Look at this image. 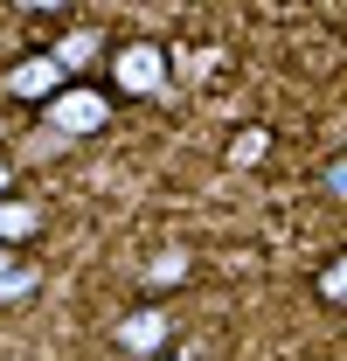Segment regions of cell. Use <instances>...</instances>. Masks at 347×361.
Listing matches in <instances>:
<instances>
[{
	"instance_id": "7a4b0ae2",
	"label": "cell",
	"mask_w": 347,
	"mask_h": 361,
	"mask_svg": "<svg viewBox=\"0 0 347 361\" xmlns=\"http://www.w3.org/2000/svg\"><path fill=\"white\" fill-rule=\"evenodd\" d=\"M111 84L126 90V97H153V90L167 84V49H153V42L111 49Z\"/></svg>"
},
{
	"instance_id": "8992f818",
	"label": "cell",
	"mask_w": 347,
	"mask_h": 361,
	"mask_svg": "<svg viewBox=\"0 0 347 361\" xmlns=\"http://www.w3.org/2000/svg\"><path fill=\"white\" fill-rule=\"evenodd\" d=\"M35 285H42V271L28 264L21 250H0V306H21Z\"/></svg>"
},
{
	"instance_id": "52a82bcc",
	"label": "cell",
	"mask_w": 347,
	"mask_h": 361,
	"mask_svg": "<svg viewBox=\"0 0 347 361\" xmlns=\"http://www.w3.org/2000/svg\"><path fill=\"white\" fill-rule=\"evenodd\" d=\"M49 56H56V70L70 77V70H84L90 56H97V35H90V28H70V35H63V42L49 49Z\"/></svg>"
},
{
	"instance_id": "277c9868",
	"label": "cell",
	"mask_w": 347,
	"mask_h": 361,
	"mask_svg": "<svg viewBox=\"0 0 347 361\" xmlns=\"http://www.w3.org/2000/svg\"><path fill=\"white\" fill-rule=\"evenodd\" d=\"M70 84V77H63V70H56V56H21V63H14V77H7V90H14V97H56V90Z\"/></svg>"
},
{
	"instance_id": "3957f363",
	"label": "cell",
	"mask_w": 347,
	"mask_h": 361,
	"mask_svg": "<svg viewBox=\"0 0 347 361\" xmlns=\"http://www.w3.org/2000/svg\"><path fill=\"white\" fill-rule=\"evenodd\" d=\"M118 348H126V355H160V348H167V313H160V306H139V313H126V326H118Z\"/></svg>"
},
{
	"instance_id": "30bf717a",
	"label": "cell",
	"mask_w": 347,
	"mask_h": 361,
	"mask_svg": "<svg viewBox=\"0 0 347 361\" xmlns=\"http://www.w3.org/2000/svg\"><path fill=\"white\" fill-rule=\"evenodd\" d=\"M319 180H327V202H341V195H347V160H327Z\"/></svg>"
},
{
	"instance_id": "ba28073f",
	"label": "cell",
	"mask_w": 347,
	"mask_h": 361,
	"mask_svg": "<svg viewBox=\"0 0 347 361\" xmlns=\"http://www.w3.org/2000/svg\"><path fill=\"white\" fill-rule=\"evenodd\" d=\"M264 146H271V133H236L229 139V167H257Z\"/></svg>"
},
{
	"instance_id": "7c38bea8",
	"label": "cell",
	"mask_w": 347,
	"mask_h": 361,
	"mask_svg": "<svg viewBox=\"0 0 347 361\" xmlns=\"http://www.w3.org/2000/svg\"><path fill=\"white\" fill-rule=\"evenodd\" d=\"M0 188H7V167H0Z\"/></svg>"
},
{
	"instance_id": "6da1fadb",
	"label": "cell",
	"mask_w": 347,
	"mask_h": 361,
	"mask_svg": "<svg viewBox=\"0 0 347 361\" xmlns=\"http://www.w3.org/2000/svg\"><path fill=\"white\" fill-rule=\"evenodd\" d=\"M111 118V104H104V90H90V84H63L56 97L42 104V126H56L63 139H84V133H97Z\"/></svg>"
},
{
	"instance_id": "5b68a950",
	"label": "cell",
	"mask_w": 347,
	"mask_h": 361,
	"mask_svg": "<svg viewBox=\"0 0 347 361\" xmlns=\"http://www.w3.org/2000/svg\"><path fill=\"white\" fill-rule=\"evenodd\" d=\"M35 229H42V209H35V202H21V195H0V250H21Z\"/></svg>"
},
{
	"instance_id": "8fae6325",
	"label": "cell",
	"mask_w": 347,
	"mask_h": 361,
	"mask_svg": "<svg viewBox=\"0 0 347 361\" xmlns=\"http://www.w3.org/2000/svg\"><path fill=\"white\" fill-rule=\"evenodd\" d=\"M181 271H188V257H160V264H153V285H174Z\"/></svg>"
},
{
	"instance_id": "9c48e42d",
	"label": "cell",
	"mask_w": 347,
	"mask_h": 361,
	"mask_svg": "<svg viewBox=\"0 0 347 361\" xmlns=\"http://www.w3.org/2000/svg\"><path fill=\"white\" fill-rule=\"evenodd\" d=\"M319 299H327V306L347 299V257H327V271H319Z\"/></svg>"
}]
</instances>
